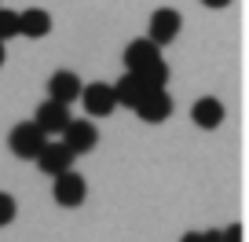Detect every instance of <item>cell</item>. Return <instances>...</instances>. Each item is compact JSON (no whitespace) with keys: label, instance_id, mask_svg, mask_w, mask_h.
I'll use <instances>...</instances> for the list:
<instances>
[{"label":"cell","instance_id":"12","mask_svg":"<svg viewBox=\"0 0 249 242\" xmlns=\"http://www.w3.org/2000/svg\"><path fill=\"white\" fill-rule=\"evenodd\" d=\"M110 88H114V103H121V107H136V103L147 95L143 81L136 77V74H128V70H124V74H121V77H117Z\"/></svg>","mask_w":249,"mask_h":242},{"label":"cell","instance_id":"13","mask_svg":"<svg viewBox=\"0 0 249 242\" xmlns=\"http://www.w3.org/2000/svg\"><path fill=\"white\" fill-rule=\"evenodd\" d=\"M18 33L22 37H48L52 33V15L44 8H30V11H18Z\"/></svg>","mask_w":249,"mask_h":242},{"label":"cell","instance_id":"11","mask_svg":"<svg viewBox=\"0 0 249 242\" xmlns=\"http://www.w3.org/2000/svg\"><path fill=\"white\" fill-rule=\"evenodd\" d=\"M191 117H195V125H202V129H220V121H224V103H220L216 95H202V99L191 107Z\"/></svg>","mask_w":249,"mask_h":242},{"label":"cell","instance_id":"14","mask_svg":"<svg viewBox=\"0 0 249 242\" xmlns=\"http://www.w3.org/2000/svg\"><path fill=\"white\" fill-rule=\"evenodd\" d=\"M136 77L143 81V88H147V92H165V85H169V63H165V59H154V63L143 66Z\"/></svg>","mask_w":249,"mask_h":242},{"label":"cell","instance_id":"16","mask_svg":"<svg viewBox=\"0 0 249 242\" xmlns=\"http://www.w3.org/2000/svg\"><path fill=\"white\" fill-rule=\"evenodd\" d=\"M11 220H15V198L8 191H0V227L11 224Z\"/></svg>","mask_w":249,"mask_h":242},{"label":"cell","instance_id":"9","mask_svg":"<svg viewBox=\"0 0 249 242\" xmlns=\"http://www.w3.org/2000/svg\"><path fill=\"white\" fill-rule=\"evenodd\" d=\"M81 88H85V85H81V77H77L73 70H55L52 81H48V92H52V99L62 103V107H70V103L81 95Z\"/></svg>","mask_w":249,"mask_h":242},{"label":"cell","instance_id":"20","mask_svg":"<svg viewBox=\"0 0 249 242\" xmlns=\"http://www.w3.org/2000/svg\"><path fill=\"white\" fill-rule=\"evenodd\" d=\"M205 8H227V4H231V0H202Z\"/></svg>","mask_w":249,"mask_h":242},{"label":"cell","instance_id":"8","mask_svg":"<svg viewBox=\"0 0 249 242\" xmlns=\"http://www.w3.org/2000/svg\"><path fill=\"white\" fill-rule=\"evenodd\" d=\"M132 110L147 121V125H158V121H165V117L172 114V95L169 92H147Z\"/></svg>","mask_w":249,"mask_h":242},{"label":"cell","instance_id":"5","mask_svg":"<svg viewBox=\"0 0 249 242\" xmlns=\"http://www.w3.org/2000/svg\"><path fill=\"white\" fill-rule=\"evenodd\" d=\"M73 117H70V107H62V103H55V99H44L37 107V117H33V125L40 129L44 136H52V132H59L62 136V129L70 125Z\"/></svg>","mask_w":249,"mask_h":242},{"label":"cell","instance_id":"15","mask_svg":"<svg viewBox=\"0 0 249 242\" xmlns=\"http://www.w3.org/2000/svg\"><path fill=\"white\" fill-rule=\"evenodd\" d=\"M8 37H18V11L0 8V44H4Z\"/></svg>","mask_w":249,"mask_h":242},{"label":"cell","instance_id":"2","mask_svg":"<svg viewBox=\"0 0 249 242\" xmlns=\"http://www.w3.org/2000/svg\"><path fill=\"white\" fill-rule=\"evenodd\" d=\"M179 26H183L179 11H172V8H158L154 15H150V26H147V40H150L154 48H165V44H172V40H176Z\"/></svg>","mask_w":249,"mask_h":242},{"label":"cell","instance_id":"4","mask_svg":"<svg viewBox=\"0 0 249 242\" xmlns=\"http://www.w3.org/2000/svg\"><path fill=\"white\" fill-rule=\"evenodd\" d=\"M95 140H99V132H95V125H92V121H85V117H81V121H70V125L62 129V147L70 150L73 158L88 154V150L95 147Z\"/></svg>","mask_w":249,"mask_h":242},{"label":"cell","instance_id":"7","mask_svg":"<svg viewBox=\"0 0 249 242\" xmlns=\"http://www.w3.org/2000/svg\"><path fill=\"white\" fill-rule=\"evenodd\" d=\"M37 169L48 172V176H62V172L73 169V154L62 143H44V150L37 154Z\"/></svg>","mask_w":249,"mask_h":242},{"label":"cell","instance_id":"21","mask_svg":"<svg viewBox=\"0 0 249 242\" xmlns=\"http://www.w3.org/2000/svg\"><path fill=\"white\" fill-rule=\"evenodd\" d=\"M0 66H4V44H0Z\"/></svg>","mask_w":249,"mask_h":242},{"label":"cell","instance_id":"19","mask_svg":"<svg viewBox=\"0 0 249 242\" xmlns=\"http://www.w3.org/2000/svg\"><path fill=\"white\" fill-rule=\"evenodd\" d=\"M179 242H202V231H187V235H183Z\"/></svg>","mask_w":249,"mask_h":242},{"label":"cell","instance_id":"6","mask_svg":"<svg viewBox=\"0 0 249 242\" xmlns=\"http://www.w3.org/2000/svg\"><path fill=\"white\" fill-rule=\"evenodd\" d=\"M81 103H85V110H88L92 117H107L110 110L117 107V103H114V88L103 85V81H95V85H85V88H81Z\"/></svg>","mask_w":249,"mask_h":242},{"label":"cell","instance_id":"10","mask_svg":"<svg viewBox=\"0 0 249 242\" xmlns=\"http://www.w3.org/2000/svg\"><path fill=\"white\" fill-rule=\"evenodd\" d=\"M154 59H161V48H154L147 37L132 40V44L124 48V70H128V74H140L143 66H150Z\"/></svg>","mask_w":249,"mask_h":242},{"label":"cell","instance_id":"1","mask_svg":"<svg viewBox=\"0 0 249 242\" xmlns=\"http://www.w3.org/2000/svg\"><path fill=\"white\" fill-rule=\"evenodd\" d=\"M44 143H48V136L40 132L33 121H22V125H15V129H11V136H8L11 154H15V158H30V162H37V154L44 150Z\"/></svg>","mask_w":249,"mask_h":242},{"label":"cell","instance_id":"3","mask_svg":"<svg viewBox=\"0 0 249 242\" xmlns=\"http://www.w3.org/2000/svg\"><path fill=\"white\" fill-rule=\"evenodd\" d=\"M52 195H55V202H59V205L73 209V205H81V202H85L88 184H85V176H81V172H73V169H70V172H62V176H55Z\"/></svg>","mask_w":249,"mask_h":242},{"label":"cell","instance_id":"17","mask_svg":"<svg viewBox=\"0 0 249 242\" xmlns=\"http://www.w3.org/2000/svg\"><path fill=\"white\" fill-rule=\"evenodd\" d=\"M224 242H242V224H231V227H224Z\"/></svg>","mask_w":249,"mask_h":242},{"label":"cell","instance_id":"18","mask_svg":"<svg viewBox=\"0 0 249 242\" xmlns=\"http://www.w3.org/2000/svg\"><path fill=\"white\" fill-rule=\"evenodd\" d=\"M202 242H224V235L220 231H202Z\"/></svg>","mask_w":249,"mask_h":242}]
</instances>
